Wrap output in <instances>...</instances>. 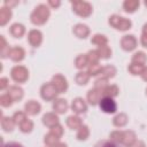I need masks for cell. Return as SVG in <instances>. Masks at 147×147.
<instances>
[{"mask_svg":"<svg viewBox=\"0 0 147 147\" xmlns=\"http://www.w3.org/2000/svg\"><path fill=\"white\" fill-rule=\"evenodd\" d=\"M140 77H141V79H142L144 82H146V83H147V65L145 67V69H144V71L141 72Z\"/></svg>","mask_w":147,"mask_h":147,"instance_id":"cell-50","label":"cell"},{"mask_svg":"<svg viewBox=\"0 0 147 147\" xmlns=\"http://www.w3.org/2000/svg\"><path fill=\"white\" fill-rule=\"evenodd\" d=\"M55 147H68V145H67L65 142H62V141H61V142H59Z\"/></svg>","mask_w":147,"mask_h":147,"instance_id":"cell-53","label":"cell"},{"mask_svg":"<svg viewBox=\"0 0 147 147\" xmlns=\"http://www.w3.org/2000/svg\"><path fill=\"white\" fill-rule=\"evenodd\" d=\"M87 74L91 76V77H96V76H100L101 75V71H102V65L100 63H96V64H90L87 67Z\"/></svg>","mask_w":147,"mask_h":147,"instance_id":"cell-39","label":"cell"},{"mask_svg":"<svg viewBox=\"0 0 147 147\" xmlns=\"http://www.w3.org/2000/svg\"><path fill=\"white\" fill-rule=\"evenodd\" d=\"M137 134L132 130H123V140L122 146L124 147H132L137 142Z\"/></svg>","mask_w":147,"mask_h":147,"instance_id":"cell-18","label":"cell"},{"mask_svg":"<svg viewBox=\"0 0 147 147\" xmlns=\"http://www.w3.org/2000/svg\"><path fill=\"white\" fill-rule=\"evenodd\" d=\"M14 102H20L24 98V90L20 85H10L7 92Z\"/></svg>","mask_w":147,"mask_h":147,"instance_id":"cell-17","label":"cell"},{"mask_svg":"<svg viewBox=\"0 0 147 147\" xmlns=\"http://www.w3.org/2000/svg\"><path fill=\"white\" fill-rule=\"evenodd\" d=\"M145 92H146V95H147V87H146V90H145Z\"/></svg>","mask_w":147,"mask_h":147,"instance_id":"cell-55","label":"cell"},{"mask_svg":"<svg viewBox=\"0 0 147 147\" xmlns=\"http://www.w3.org/2000/svg\"><path fill=\"white\" fill-rule=\"evenodd\" d=\"M96 51H98V53H99L101 60H108V59H110V57L113 56V49L110 48L109 45L98 47Z\"/></svg>","mask_w":147,"mask_h":147,"instance_id":"cell-33","label":"cell"},{"mask_svg":"<svg viewBox=\"0 0 147 147\" xmlns=\"http://www.w3.org/2000/svg\"><path fill=\"white\" fill-rule=\"evenodd\" d=\"M17 3H18L17 1H8V0H6V1L3 2V6H6V7H9V8H11V7L16 6Z\"/></svg>","mask_w":147,"mask_h":147,"instance_id":"cell-49","label":"cell"},{"mask_svg":"<svg viewBox=\"0 0 147 147\" xmlns=\"http://www.w3.org/2000/svg\"><path fill=\"white\" fill-rule=\"evenodd\" d=\"M116 74H117L116 67L113 65V64H107V65H103L102 67V71H101L100 77H103V78H106V79L109 80V79L114 78L116 76Z\"/></svg>","mask_w":147,"mask_h":147,"instance_id":"cell-26","label":"cell"},{"mask_svg":"<svg viewBox=\"0 0 147 147\" xmlns=\"http://www.w3.org/2000/svg\"><path fill=\"white\" fill-rule=\"evenodd\" d=\"M9 34L15 38V39H21L22 37H24L25 32H26V29H25V25L22 24V23H13L10 26H9Z\"/></svg>","mask_w":147,"mask_h":147,"instance_id":"cell-15","label":"cell"},{"mask_svg":"<svg viewBox=\"0 0 147 147\" xmlns=\"http://www.w3.org/2000/svg\"><path fill=\"white\" fill-rule=\"evenodd\" d=\"M102 91L101 90H98L95 87L93 88H90L86 93V101L90 106H99V102L100 100L102 99Z\"/></svg>","mask_w":147,"mask_h":147,"instance_id":"cell-12","label":"cell"},{"mask_svg":"<svg viewBox=\"0 0 147 147\" xmlns=\"http://www.w3.org/2000/svg\"><path fill=\"white\" fill-rule=\"evenodd\" d=\"M118 94H119V87L116 84H109L102 91V95L103 96H108V98H113V99H115Z\"/></svg>","mask_w":147,"mask_h":147,"instance_id":"cell-31","label":"cell"},{"mask_svg":"<svg viewBox=\"0 0 147 147\" xmlns=\"http://www.w3.org/2000/svg\"><path fill=\"white\" fill-rule=\"evenodd\" d=\"M47 6L51 9H57L61 6V1L60 0H48L47 1Z\"/></svg>","mask_w":147,"mask_h":147,"instance_id":"cell-46","label":"cell"},{"mask_svg":"<svg viewBox=\"0 0 147 147\" xmlns=\"http://www.w3.org/2000/svg\"><path fill=\"white\" fill-rule=\"evenodd\" d=\"M94 147H119V145L110 141L109 139H101L94 145Z\"/></svg>","mask_w":147,"mask_h":147,"instance_id":"cell-43","label":"cell"},{"mask_svg":"<svg viewBox=\"0 0 147 147\" xmlns=\"http://www.w3.org/2000/svg\"><path fill=\"white\" fill-rule=\"evenodd\" d=\"M86 56H87V60H88V63L90 64H96V63H100V55L98 53L96 49H90L87 53H86Z\"/></svg>","mask_w":147,"mask_h":147,"instance_id":"cell-38","label":"cell"},{"mask_svg":"<svg viewBox=\"0 0 147 147\" xmlns=\"http://www.w3.org/2000/svg\"><path fill=\"white\" fill-rule=\"evenodd\" d=\"M144 5H145V7H147V0L144 1Z\"/></svg>","mask_w":147,"mask_h":147,"instance_id":"cell-54","label":"cell"},{"mask_svg":"<svg viewBox=\"0 0 147 147\" xmlns=\"http://www.w3.org/2000/svg\"><path fill=\"white\" fill-rule=\"evenodd\" d=\"M9 59L15 63L22 62L25 59V49L21 46H11V49L9 53Z\"/></svg>","mask_w":147,"mask_h":147,"instance_id":"cell-16","label":"cell"},{"mask_svg":"<svg viewBox=\"0 0 147 147\" xmlns=\"http://www.w3.org/2000/svg\"><path fill=\"white\" fill-rule=\"evenodd\" d=\"M119 46L124 52H133L138 46V39L134 34H124L119 40Z\"/></svg>","mask_w":147,"mask_h":147,"instance_id":"cell-7","label":"cell"},{"mask_svg":"<svg viewBox=\"0 0 147 147\" xmlns=\"http://www.w3.org/2000/svg\"><path fill=\"white\" fill-rule=\"evenodd\" d=\"M13 17V10L9 7L2 6L0 8V26H5L9 23Z\"/></svg>","mask_w":147,"mask_h":147,"instance_id":"cell-21","label":"cell"},{"mask_svg":"<svg viewBox=\"0 0 147 147\" xmlns=\"http://www.w3.org/2000/svg\"><path fill=\"white\" fill-rule=\"evenodd\" d=\"M10 78L16 84H25L30 78L29 69L25 65L16 64L10 69Z\"/></svg>","mask_w":147,"mask_h":147,"instance_id":"cell-3","label":"cell"},{"mask_svg":"<svg viewBox=\"0 0 147 147\" xmlns=\"http://www.w3.org/2000/svg\"><path fill=\"white\" fill-rule=\"evenodd\" d=\"M13 103H14V101H13V99L9 96L8 93H3V94L0 95V106H1V107H3V108H9V107L13 106Z\"/></svg>","mask_w":147,"mask_h":147,"instance_id":"cell-41","label":"cell"},{"mask_svg":"<svg viewBox=\"0 0 147 147\" xmlns=\"http://www.w3.org/2000/svg\"><path fill=\"white\" fill-rule=\"evenodd\" d=\"M11 117H13V119H14L16 126H18L20 124H22V123L28 118V115L24 113V110H23V111H22V110H18V111H15Z\"/></svg>","mask_w":147,"mask_h":147,"instance_id":"cell-40","label":"cell"},{"mask_svg":"<svg viewBox=\"0 0 147 147\" xmlns=\"http://www.w3.org/2000/svg\"><path fill=\"white\" fill-rule=\"evenodd\" d=\"M131 62L132 63H137V64H141L145 65L147 63V54L144 51H137L132 54L131 57Z\"/></svg>","mask_w":147,"mask_h":147,"instance_id":"cell-29","label":"cell"},{"mask_svg":"<svg viewBox=\"0 0 147 147\" xmlns=\"http://www.w3.org/2000/svg\"><path fill=\"white\" fill-rule=\"evenodd\" d=\"M129 123V116L125 113H117L114 117H113V125L117 129H122L125 127Z\"/></svg>","mask_w":147,"mask_h":147,"instance_id":"cell-20","label":"cell"},{"mask_svg":"<svg viewBox=\"0 0 147 147\" xmlns=\"http://www.w3.org/2000/svg\"><path fill=\"white\" fill-rule=\"evenodd\" d=\"M1 147H24V146L20 142H16V141H9V142H6V144H2Z\"/></svg>","mask_w":147,"mask_h":147,"instance_id":"cell-47","label":"cell"},{"mask_svg":"<svg viewBox=\"0 0 147 147\" xmlns=\"http://www.w3.org/2000/svg\"><path fill=\"white\" fill-rule=\"evenodd\" d=\"M83 124H84V123H83V121H82V118H80L79 115H75V114H72V115L68 116L67 119H65V125H67L70 130H75V131H77Z\"/></svg>","mask_w":147,"mask_h":147,"instance_id":"cell-19","label":"cell"},{"mask_svg":"<svg viewBox=\"0 0 147 147\" xmlns=\"http://www.w3.org/2000/svg\"><path fill=\"white\" fill-rule=\"evenodd\" d=\"M140 45L144 48H147V34H144V33L140 34Z\"/></svg>","mask_w":147,"mask_h":147,"instance_id":"cell-48","label":"cell"},{"mask_svg":"<svg viewBox=\"0 0 147 147\" xmlns=\"http://www.w3.org/2000/svg\"><path fill=\"white\" fill-rule=\"evenodd\" d=\"M90 134H91V131H90L88 125L83 124V125L76 131V139H77L78 141H86V140L90 138Z\"/></svg>","mask_w":147,"mask_h":147,"instance_id":"cell-27","label":"cell"},{"mask_svg":"<svg viewBox=\"0 0 147 147\" xmlns=\"http://www.w3.org/2000/svg\"><path fill=\"white\" fill-rule=\"evenodd\" d=\"M54 86L56 87L57 92L60 94L62 93H65L69 88V83H68V79L62 75V74H55L52 76V80H51Z\"/></svg>","mask_w":147,"mask_h":147,"instance_id":"cell-9","label":"cell"},{"mask_svg":"<svg viewBox=\"0 0 147 147\" xmlns=\"http://www.w3.org/2000/svg\"><path fill=\"white\" fill-rule=\"evenodd\" d=\"M72 33L78 39H86L91 34V29L87 24L84 23H77L72 28Z\"/></svg>","mask_w":147,"mask_h":147,"instance_id":"cell-10","label":"cell"},{"mask_svg":"<svg viewBox=\"0 0 147 147\" xmlns=\"http://www.w3.org/2000/svg\"><path fill=\"white\" fill-rule=\"evenodd\" d=\"M131 28H132V21L130 18H126V17H123L122 16V18H121V21H119L116 30L117 31L125 32V31H129Z\"/></svg>","mask_w":147,"mask_h":147,"instance_id":"cell-36","label":"cell"},{"mask_svg":"<svg viewBox=\"0 0 147 147\" xmlns=\"http://www.w3.org/2000/svg\"><path fill=\"white\" fill-rule=\"evenodd\" d=\"M70 3H71L72 11L82 18H87L93 14V6L88 1L78 0V1H71Z\"/></svg>","mask_w":147,"mask_h":147,"instance_id":"cell-2","label":"cell"},{"mask_svg":"<svg viewBox=\"0 0 147 147\" xmlns=\"http://www.w3.org/2000/svg\"><path fill=\"white\" fill-rule=\"evenodd\" d=\"M0 125H1V129L3 132H7V133H10L14 131L16 124L13 119V117L10 116H2L1 117V121H0Z\"/></svg>","mask_w":147,"mask_h":147,"instance_id":"cell-22","label":"cell"},{"mask_svg":"<svg viewBox=\"0 0 147 147\" xmlns=\"http://www.w3.org/2000/svg\"><path fill=\"white\" fill-rule=\"evenodd\" d=\"M39 92H40V96H41V99L44 100V101H46V102H53L55 99H57L59 96V92H57V90H56V87L54 86V84L52 83V82H47V83H44L41 86H40V90H39Z\"/></svg>","mask_w":147,"mask_h":147,"instance_id":"cell-4","label":"cell"},{"mask_svg":"<svg viewBox=\"0 0 147 147\" xmlns=\"http://www.w3.org/2000/svg\"><path fill=\"white\" fill-rule=\"evenodd\" d=\"M11 46L8 45L6 38L3 36H0V56L1 59H9V53H10Z\"/></svg>","mask_w":147,"mask_h":147,"instance_id":"cell-28","label":"cell"},{"mask_svg":"<svg viewBox=\"0 0 147 147\" xmlns=\"http://www.w3.org/2000/svg\"><path fill=\"white\" fill-rule=\"evenodd\" d=\"M70 108V105L68 101L63 98H57L52 102V109L57 115H64Z\"/></svg>","mask_w":147,"mask_h":147,"instance_id":"cell-11","label":"cell"},{"mask_svg":"<svg viewBox=\"0 0 147 147\" xmlns=\"http://www.w3.org/2000/svg\"><path fill=\"white\" fill-rule=\"evenodd\" d=\"M41 122H42V124H44L46 127L52 129V127H54L55 125L60 124V118H59V115L55 114L54 111H48V113H46V114L42 115Z\"/></svg>","mask_w":147,"mask_h":147,"instance_id":"cell-14","label":"cell"},{"mask_svg":"<svg viewBox=\"0 0 147 147\" xmlns=\"http://www.w3.org/2000/svg\"><path fill=\"white\" fill-rule=\"evenodd\" d=\"M141 33H144V34H147V23H145V24L142 25V29H141Z\"/></svg>","mask_w":147,"mask_h":147,"instance_id":"cell-52","label":"cell"},{"mask_svg":"<svg viewBox=\"0 0 147 147\" xmlns=\"http://www.w3.org/2000/svg\"><path fill=\"white\" fill-rule=\"evenodd\" d=\"M132 147H147V146H146L145 141H142V140H137V142H136Z\"/></svg>","mask_w":147,"mask_h":147,"instance_id":"cell-51","label":"cell"},{"mask_svg":"<svg viewBox=\"0 0 147 147\" xmlns=\"http://www.w3.org/2000/svg\"><path fill=\"white\" fill-rule=\"evenodd\" d=\"M99 108L102 113L105 114H116L117 113V103L115 99L108 98V96H102V99L99 102Z\"/></svg>","mask_w":147,"mask_h":147,"instance_id":"cell-5","label":"cell"},{"mask_svg":"<svg viewBox=\"0 0 147 147\" xmlns=\"http://www.w3.org/2000/svg\"><path fill=\"white\" fill-rule=\"evenodd\" d=\"M45 147H46V146H45Z\"/></svg>","mask_w":147,"mask_h":147,"instance_id":"cell-56","label":"cell"},{"mask_svg":"<svg viewBox=\"0 0 147 147\" xmlns=\"http://www.w3.org/2000/svg\"><path fill=\"white\" fill-rule=\"evenodd\" d=\"M33 129H34V123L30 118H26L22 124L18 125V130L22 133H31L33 131Z\"/></svg>","mask_w":147,"mask_h":147,"instance_id":"cell-34","label":"cell"},{"mask_svg":"<svg viewBox=\"0 0 147 147\" xmlns=\"http://www.w3.org/2000/svg\"><path fill=\"white\" fill-rule=\"evenodd\" d=\"M146 65H141V64H137V63H130L127 65V72L131 75V76H140L141 72L144 71Z\"/></svg>","mask_w":147,"mask_h":147,"instance_id":"cell-35","label":"cell"},{"mask_svg":"<svg viewBox=\"0 0 147 147\" xmlns=\"http://www.w3.org/2000/svg\"><path fill=\"white\" fill-rule=\"evenodd\" d=\"M41 111V105L37 100H28L24 103V113L28 116H37Z\"/></svg>","mask_w":147,"mask_h":147,"instance_id":"cell-13","label":"cell"},{"mask_svg":"<svg viewBox=\"0 0 147 147\" xmlns=\"http://www.w3.org/2000/svg\"><path fill=\"white\" fill-rule=\"evenodd\" d=\"M49 132H52L53 134H55L56 137H59V138L61 139L62 136H63V133H64V129H63V126H62L61 124H57V125H55L54 127L49 129Z\"/></svg>","mask_w":147,"mask_h":147,"instance_id":"cell-44","label":"cell"},{"mask_svg":"<svg viewBox=\"0 0 147 147\" xmlns=\"http://www.w3.org/2000/svg\"><path fill=\"white\" fill-rule=\"evenodd\" d=\"M90 79H91V76L85 70L78 71L76 74V76H75V83L78 86H85V85H87L88 82H90Z\"/></svg>","mask_w":147,"mask_h":147,"instance_id":"cell-25","label":"cell"},{"mask_svg":"<svg viewBox=\"0 0 147 147\" xmlns=\"http://www.w3.org/2000/svg\"><path fill=\"white\" fill-rule=\"evenodd\" d=\"M123 10L127 14H133L136 13L139 7H140V1L139 0H125L122 5Z\"/></svg>","mask_w":147,"mask_h":147,"instance_id":"cell-23","label":"cell"},{"mask_svg":"<svg viewBox=\"0 0 147 147\" xmlns=\"http://www.w3.org/2000/svg\"><path fill=\"white\" fill-rule=\"evenodd\" d=\"M91 44L95 45L96 47L106 46V45H108V38H107V36H105L102 33H95L91 38Z\"/></svg>","mask_w":147,"mask_h":147,"instance_id":"cell-30","label":"cell"},{"mask_svg":"<svg viewBox=\"0 0 147 147\" xmlns=\"http://www.w3.org/2000/svg\"><path fill=\"white\" fill-rule=\"evenodd\" d=\"M59 142H61L60 138L56 137L55 134H53L52 132H48L44 136V144L46 147H55Z\"/></svg>","mask_w":147,"mask_h":147,"instance_id":"cell-32","label":"cell"},{"mask_svg":"<svg viewBox=\"0 0 147 147\" xmlns=\"http://www.w3.org/2000/svg\"><path fill=\"white\" fill-rule=\"evenodd\" d=\"M70 109L74 111L75 115H83V114H86V111L88 109V103L85 99L77 96L71 101Z\"/></svg>","mask_w":147,"mask_h":147,"instance_id":"cell-8","label":"cell"},{"mask_svg":"<svg viewBox=\"0 0 147 147\" xmlns=\"http://www.w3.org/2000/svg\"><path fill=\"white\" fill-rule=\"evenodd\" d=\"M26 39L31 47L38 48L44 41V34L39 29H31L26 34Z\"/></svg>","mask_w":147,"mask_h":147,"instance_id":"cell-6","label":"cell"},{"mask_svg":"<svg viewBox=\"0 0 147 147\" xmlns=\"http://www.w3.org/2000/svg\"><path fill=\"white\" fill-rule=\"evenodd\" d=\"M9 79L7 77H1L0 78V91H7L9 88Z\"/></svg>","mask_w":147,"mask_h":147,"instance_id":"cell-45","label":"cell"},{"mask_svg":"<svg viewBox=\"0 0 147 147\" xmlns=\"http://www.w3.org/2000/svg\"><path fill=\"white\" fill-rule=\"evenodd\" d=\"M110 141L117 144V145H122V140H123V130H114L109 133V138Z\"/></svg>","mask_w":147,"mask_h":147,"instance_id":"cell-37","label":"cell"},{"mask_svg":"<svg viewBox=\"0 0 147 147\" xmlns=\"http://www.w3.org/2000/svg\"><path fill=\"white\" fill-rule=\"evenodd\" d=\"M51 17V8L47 3H39L30 14V22L36 26H41L47 23Z\"/></svg>","mask_w":147,"mask_h":147,"instance_id":"cell-1","label":"cell"},{"mask_svg":"<svg viewBox=\"0 0 147 147\" xmlns=\"http://www.w3.org/2000/svg\"><path fill=\"white\" fill-rule=\"evenodd\" d=\"M108 85H109L108 79H106V78H103V77H100V76H99V77L94 80V86H93V87H95V88H98V90L103 91Z\"/></svg>","mask_w":147,"mask_h":147,"instance_id":"cell-42","label":"cell"},{"mask_svg":"<svg viewBox=\"0 0 147 147\" xmlns=\"http://www.w3.org/2000/svg\"><path fill=\"white\" fill-rule=\"evenodd\" d=\"M74 64H75V68H76L78 71L84 70V69H87V67L90 65V63H88V60H87L86 54H78V55L75 57Z\"/></svg>","mask_w":147,"mask_h":147,"instance_id":"cell-24","label":"cell"}]
</instances>
